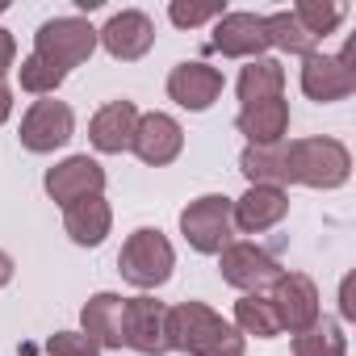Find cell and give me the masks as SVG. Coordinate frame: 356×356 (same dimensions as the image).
Masks as SVG:
<instances>
[{
    "mask_svg": "<svg viewBox=\"0 0 356 356\" xmlns=\"http://www.w3.org/2000/svg\"><path fill=\"white\" fill-rule=\"evenodd\" d=\"M168 348L189 356H243V335L206 302H181L168 310Z\"/></svg>",
    "mask_w": 356,
    "mask_h": 356,
    "instance_id": "6da1fadb",
    "label": "cell"
},
{
    "mask_svg": "<svg viewBox=\"0 0 356 356\" xmlns=\"http://www.w3.org/2000/svg\"><path fill=\"white\" fill-rule=\"evenodd\" d=\"M352 176V155L339 138H293L285 143V181L306 189H339Z\"/></svg>",
    "mask_w": 356,
    "mask_h": 356,
    "instance_id": "7a4b0ae2",
    "label": "cell"
},
{
    "mask_svg": "<svg viewBox=\"0 0 356 356\" xmlns=\"http://www.w3.org/2000/svg\"><path fill=\"white\" fill-rule=\"evenodd\" d=\"M118 268H122V277H126L134 289H159V285L172 277V268H176V252H172V243H168L163 231L138 227V231L122 243Z\"/></svg>",
    "mask_w": 356,
    "mask_h": 356,
    "instance_id": "3957f363",
    "label": "cell"
},
{
    "mask_svg": "<svg viewBox=\"0 0 356 356\" xmlns=\"http://www.w3.org/2000/svg\"><path fill=\"white\" fill-rule=\"evenodd\" d=\"M97 51V30L84 17H51L38 26L34 34V55L47 59L51 67H59L63 76L80 63H88Z\"/></svg>",
    "mask_w": 356,
    "mask_h": 356,
    "instance_id": "277c9868",
    "label": "cell"
},
{
    "mask_svg": "<svg viewBox=\"0 0 356 356\" xmlns=\"http://www.w3.org/2000/svg\"><path fill=\"white\" fill-rule=\"evenodd\" d=\"M181 235L193 252L218 256L227 243H235V222H231V197L206 193L181 210Z\"/></svg>",
    "mask_w": 356,
    "mask_h": 356,
    "instance_id": "5b68a950",
    "label": "cell"
},
{
    "mask_svg": "<svg viewBox=\"0 0 356 356\" xmlns=\"http://www.w3.org/2000/svg\"><path fill=\"white\" fill-rule=\"evenodd\" d=\"M268 302H273V310H277L281 331H289V335H298V331H306V327H314V323L323 318V310H318V289H314V281H310L306 273H281V277L268 285Z\"/></svg>",
    "mask_w": 356,
    "mask_h": 356,
    "instance_id": "8992f818",
    "label": "cell"
},
{
    "mask_svg": "<svg viewBox=\"0 0 356 356\" xmlns=\"http://www.w3.org/2000/svg\"><path fill=\"white\" fill-rule=\"evenodd\" d=\"M122 343L143 352V356H163L168 352V306L155 302L151 293L126 298V306H122Z\"/></svg>",
    "mask_w": 356,
    "mask_h": 356,
    "instance_id": "52a82bcc",
    "label": "cell"
},
{
    "mask_svg": "<svg viewBox=\"0 0 356 356\" xmlns=\"http://www.w3.org/2000/svg\"><path fill=\"white\" fill-rule=\"evenodd\" d=\"M352 55H356L352 42L343 47V55H310L302 63V92L310 101H318V105H331V101L352 97V88H356Z\"/></svg>",
    "mask_w": 356,
    "mask_h": 356,
    "instance_id": "ba28073f",
    "label": "cell"
},
{
    "mask_svg": "<svg viewBox=\"0 0 356 356\" xmlns=\"http://www.w3.org/2000/svg\"><path fill=\"white\" fill-rule=\"evenodd\" d=\"M218 273L227 285H235L243 293H260L281 277V264L273 252H264L256 243H227L218 252Z\"/></svg>",
    "mask_w": 356,
    "mask_h": 356,
    "instance_id": "9c48e42d",
    "label": "cell"
},
{
    "mask_svg": "<svg viewBox=\"0 0 356 356\" xmlns=\"http://www.w3.org/2000/svg\"><path fill=\"white\" fill-rule=\"evenodd\" d=\"M72 134H76V113L63 101H34L22 118V147L34 155H51L67 147Z\"/></svg>",
    "mask_w": 356,
    "mask_h": 356,
    "instance_id": "30bf717a",
    "label": "cell"
},
{
    "mask_svg": "<svg viewBox=\"0 0 356 356\" xmlns=\"http://www.w3.org/2000/svg\"><path fill=\"white\" fill-rule=\"evenodd\" d=\"M42 189H47L51 202H59V206H72V202H80V197H97V193L105 189V168H101L97 159H88V155H67L63 163L47 168Z\"/></svg>",
    "mask_w": 356,
    "mask_h": 356,
    "instance_id": "8fae6325",
    "label": "cell"
},
{
    "mask_svg": "<svg viewBox=\"0 0 356 356\" xmlns=\"http://www.w3.org/2000/svg\"><path fill=\"white\" fill-rule=\"evenodd\" d=\"M97 42H101L113 59L134 63V59H143V55L155 47V22H151L147 13H138V9H122V13H113V17L97 30Z\"/></svg>",
    "mask_w": 356,
    "mask_h": 356,
    "instance_id": "7c38bea8",
    "label": "cell"
},
{
    "mask_svg": "<svg viewBox=\"0 0 356 356\" xmlns=\"http://www.w3.org/2000/svg\"><path fill=\"white\" fill-rule=\"evenodd\" d=\"M168 97L189 109V113H206L218 97H222V72L193 59V63H176L172 76H168Z\"/></svg>",
    "mask_w": 356,
    "mask_h": 356,
    "instance_id": "4fadbf2b",
    "label": "cell"
},
{
    "mask_svg": "<svg viewBox=\"0 0 356 356\" xmlns=\"http://www.w3.org/2000/svg\"><path fill=\"white\" fill-rule=\"evenodd\" d=\"M285 214H289V193L277 185H248V193L239 202H231V222L239 235L273 231Z\"/></svg>",
    "mask_w": 356,
    "mask_h": 356,
    "instance_id": "5bb4252c",
    "label": "cell"
},
{
    "mask_svg": "<svg viewBox=\"0 0 356 356\" xmlns=\"http://www.w3.org/2000/svg\"><path fill=\"white\" fill-rule=\"evenodd\" d=\"M181 147H185V130H181V122H176L172 113H143L138 118L130 151L143 163L163 168V163H172L176 155H181Z\"/></svg>",
    "mask_w": 356,
    "mask_h": 356,
    "instance_id": "9a60e30c",
    "label": "cell"
},
{
    "mask_svg": "<svg viewBox=\"0 0 356 356\" xmlns=\"http://www.w3.org/2000/svg\"><path fill=\"white\" fill-rule=\"evenodd\" d=\"M214 51L231 55V59H260L268 51V30H264V17L260 13H222L214 22V38H210Z\"/></svg>",
    "mask_w": 356,
    "mask_h": 356,
    "instance_id": "2e32d148",
    "label": "cell"
},
{
    "mask_svg": "<svg viewBox=\"0 0 356 356\" xmlns=\"http://www.w3.org/2000/svg\"><path fill=\"white\" fill-rule=\"evenodd\" d=\"M134 126H138V109H134V101H109L105 109L92 113V122H88V138H92L97 151H105V155H122V151H130V143H134Z\"/></svg>",
    "mask_w": 356,
    "mask_h": 356,
    "instance_id": "e0dca14e",
    "label": "cell"
},
{
    "mask_svg": "<svg viewBox=\"0 0 356 356\" xmlns=\"http://www.w3.org/2000/svg\"><path fill=\"white\" fill-rule=\"evenodd\" d=\"M239 134L248 138V147H273V143H285V130H289V101L285 97H273V101H260V105H243L239 118H235Z\"/></svg>",
    "mask_w": 356,
    "mask_h": 356,
    "instance_id": "ac0fdd59",
    "label": "cell"
},
{
    "mask_svg": "<svg viewBox=\"0 0 356 356\" xmlns=\"http://www.w3.org/2000/svg\"><path fill=\"white\" fill-rule=\"evenodd\" d=\"M109 227H113V210H109V202L101 193L63 206V231H67V239L76 248H101Z\"/></svg>",
    "mask_w": 356,
    "mask_h": 356,
    "instance_id": "d6986e66",
    "label": "cell"
},
{
    "mask_svg": "<svg viewBox=\"0 0 356 356\" xmlns=\"http://www.w3.org/2000/svg\"><path fill=\"white\" fill-rule=\"evenodd\" d=\"M122 306H126V298H118L109 289H101L84 302L80 323H84V335L97 348H122Z\"/></svg>",
    "mask_w": 356,
    "mask_h": 356,
    "instance_id": "ffe728a7",
    "label": "cell"
},
{
    "mask_svg": "<svg viewBox=\"0 0 356 356\" xmlns=\"http://www.w3.org/2000/svg\"><path fill=\"white\" fill-rule=\"evenodd\" d=\"M285 92V67L277 59H252L239 72V101L243 105H260Z\"/></svg>",
    "mask_w": 356,
    "mask_h": 356,
    "instance_id": "44dd1931",
    "label": "cell"
},
{
    "mask_svg": "<svg viewBox=\"0 0 356 356\" xmlns=\"http://www.w3.org/2000/svg\"><path fill=\"white\" fill-rule=\"evenodd\" d=\"M239 172L248 176V185H277L285 189V143L273 147H243L239 155Z\"/></svg>",
    "mask_w": 356,
    "mask_h": 356,
    "instance_id": "7402d4cb",
    "label": "cell"
},
{
    "mask_svg": "<svg viewBox=\"0 0 356 356\" xmlns=\"http://www.w3.org/2000/svg\"><path fill=\"white\" fill-rule=\"evenodd\" d=\"M235 331L256 335V339H277L281 335V323H277V310H273L268 293H243L235 302Z\"/></svg>",
    "mask_w": 356,
    "mask_h": 356,
    "instance_id": "603a6c76",
    "label": "cell"
},
{
    "mask_svg": "<svg viewBox=\"0 0 356 356\" xmlns=\"http://www.w3.org/2000/svg\"><path fill=\"white\" fill-rule=\"evenodd\" d=\"M293 356H348V335L335 318H318L293 335Z\"/></svg>",
    "mask_w": 356,
    "mask_h": 356,
    "instance_id": "cb8c5ba5",
    "label": "cell"
},
{
    "mask_svg": "<svg viewBox=\"0 0 356 356\" xmlns=\"http://www.w3.org/2000/svg\"><path fill=\"white\" fill-rule=\"evenodd\" d=\"M264 30H268V47H277V51H285V55H302V59L318 55V38H310V34L298 26L293 13H273V17H264Z\"/></svg>",
    "mask_w": 356,
    "mask_h": 356,
    "instance_id": "d4e9b609",
    "label": "cell"
},
{
    "mask_svg": "<svg viewBox=\"0 0 356 356\" xmlns=\"http://www.w3.org/2000/svg\"><path fill=\"white\" fill-rule=\"evenodd\" d=\"M289 13H293L298 26H302L310 38H318V42L343 22V5H335V0H302V5H293Z\"/></svg>",
    "mask_w": 356,
    "mask_h": 356,
    "instance_id": "484cf974",
    "label": "cell"
},
{
    "mask_svg": "<svg viewBox=\"0 0 356 356\" xmlns=\"http://www.w3.org/2000/svg\"><path fill=\"white\" fill-rule=\"evenodd\" d=\"M17 80H22V88H26V92H34V97H51L67 76H63L59 67H51L47 59L26 55V59H22V67H17Z\"/></svg>",
    "mask_w": 356,
    "mask_h": 356,
    "instance_id": "4316f807",
    "label": "cell"
},
{
    "mask_svg": "<svg viewBox=\"0 0 356 356\" xmlns=\"http://www.w3.org/2000/svg\"><path fill=\"white\" fill-rule=\"evenodd\" d=\"M227 9L218 5H189V0H172L168 5V17H172V26H181V30H193V26H206V22H218Z\"/></svg>",
    "mask_w": 356,
    "mask_h": 356,
    "instance_id": "83f0119b",
    "label": "cell"
},
{
    "mask_svg": "<svg viewBox=\"0 0 356 356\" xmlns=\"http://www.w3.org/2000/svg\"><path fill=\"white\" fill-rule=\"evenodd\" d=\"M47 352L51 356H101V348L84 335V331H55L47 339Z\"/></svg>",
    "mask_w": 356,
    "mask_h": 356,
    "instance_id": "f1b7e54d",
    "label": "cell"
},
{
    "mask_svg": "<svg viewBox=\"0 0 356 356\" xmlns=\"http://www.w3.org/2000/svg\"><path fill=\"white\" fill-rule=\"evenodd\" d=\"M13 59H17V42H13V34L0 26V80H5V72L13 67Z\"/></svg>",
    "mask_w": 356,
    "mask_h": 356,
    "instance_id": "f546056e",
    "label": "cell"
},
{
    "mask_svg": "<svg viewBox=\"0 0 356 356\" xmlns=\"http://www.w3.org/2000/svg\"><path fill=\"white\" fill-rule=\"evenodd\" d=\"M9 113H13V88H9L5 80H0V126L9 122Z\"/></svg>",
    "mask_w": 356,
    "mask_h": 356,
    "instance_id": "4dcf8cb0",
    "label": "cell"
},
{
    "mask_svg": "<svg viewBox=\"0 0 356 356\" xmlns=\"http://www.w3.org/2000/svg\"><path fill=\"white\" fill-rule=\"evenodd\" d=\"M9 281H13V260H9V252H0V289Z\"/></svg>",
    "mask_w": 356,
    "mask_h": 356,
    "instance_id": "1f68e13d",
    "label": "cell"
}]
</instances>
